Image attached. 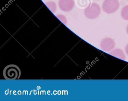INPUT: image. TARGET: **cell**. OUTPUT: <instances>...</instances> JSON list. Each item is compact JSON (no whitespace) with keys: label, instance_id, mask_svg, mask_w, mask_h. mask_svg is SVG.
Segmentation results:
<instances>
[{"label":"cell","instance_id":"obj_8","mask_svg":"<svg viewBox=\"0 0 128 101\" xmlns=\"http://www.w3.org/2000/svg\"><path fill=\"white\" fill-rule=\"evenodd\" d=\"M46 4L49 9L53 10H56V5L54 2L52 1H50L46 3Z\"/></svg>","mask_w":128,"mask_h":101},{"label":"cell","instance_id":"obj_9","mask_svg":"<svg viewBox=\"0 0 128 101\" xmlns=\"http://www.w3.org/2000/svg\"><path fill=\"white\" fill-rule=\"evenodd\" d=\"M89 0H78V3L80 6L84 7L86 6L88 3L90 2Z\"/></svg>","mask_w":128,"mask_h":101},{"label":"cell","instance_id":"obj_11","mask_svg":"<svg viewBox=\"0 0 128 101\" xmlns=\"http://www.w3.org/2000/svg\"><path fill=\"white\" fill-rule=\"evenodd\" d=\"M126 32L128 34V25H127V27H126Z\"/></svg>","mask_w":128,"mask_h":101},{"label":"cell","instance_id":"obj_6","mask_svg":"<svg viewBox=\"0 0 128 101\" xmlns=\"http://www.w3.org/2000/svg\"><path fill=\"white\" fill-rule=\"evenodd\" d=\"M111 55L115 57H117L118 58L122 59L123 60H125L126 59V56L123 50L120 49H115L112 50L111 52L109 53Z\"/></svg>","mask_w":128,"mask_h":101},{"label":"cell","instance_id":"obj_12","mask_svg":"<svg viewBox=\"0 0 128 101\" xmlns=\"http://www.w3.org/2000/svg\"></svg>","mask_w":128,"mask_h":101},{"label":"cell","instance_id":"obj_5","mask_svg":"<svg viewBox=\"0 0 128 101\" xmlns=\"http://www.w3.org/2000/svg\"><path fill=\"white\" fill-rule=\"evenodd\" d=\"M59 6L64 11H69L74 8L75 3L73 0H60Z\"/></svg>","mask_w":128,"mask_h":101},{"label":"cell","instance_id":"obj_1","mask_svg":"<svg viewBox=\"0 0 128 101\" xmlns=\"http://www.w3.org/2000/svg\"><path fill=\"white\" fill-rule=\"evenodd\" d=\"M21 72L18 66L10 64L6 66L3 71V75L7 80H15L20 78Z\"/></svg>","mask_w":128,"mask_h":101},{"label":"cell","instance_id":"obj_7","mask_svg":"<svg viewBox=\"0 0 128 101\" xmlns=\"http://www.w3.org/2000/svg\"><path fill=\"white\" fill-rule=\"evenodd\" d=\"M121 15L123 19L125 20H128V5L125 6L122 9Z\"/></svg>","mask_w":128,"mask_h":101},{"label":"cell","instance_id":"obj_3","mask_svg":"<svg viewBox=\"0 0 128 101\" xmlns=\"http://www.w3.org/2000/svg\"><path fill=\"white\" fill-rule=\"evenodd\" d=\"M120 5L118 0H105L102 5V9L107 13H113L118 10Z\"/></svg>","mask_w":128,"mask_h":101},{"label":"cell","instance_id":"obj_10","mask_svg":"<svg viewBox=\"0 0 128 101\" xmlns=\"http://www.w3.org/2000/svg\"><path fill=\"white\" fill-rule=\"evenodd\" d=\"M125 50H126V54L128 55V44H127V46L126 47V48H125Z\"/></svg>","mask_w":128,"mask_h":101},{"label":"cell","instance_id":"obj_2","mask_svg":"<svg viewBox=\"0 0 128 101\" xmlns=\"http://www.w3.org/2000/svg\"><path fill=\"white\" fill-rule=\"evenodd\" d=\"M101 10L99 5L96 3L90 4L84 10V13L87 18L90 19H94L98 17Z\"/></svg>","mask_w":128,"mask_h":101},{"label":"cell","instance_id":"obj_4","mask_svg":"<svg viewBox=\"0 0 128 101\" xmlns=\"http://www.w3.org/2000/svg\"><path fill=\"white\" fill-rule=\"evenodd\" d=\"M116 45L115 42L112 38L107 37L104 38L101 41L100 47L104 51H110L113 50Z\"/></svg>","mask_w":128,"mask_h":101}]
</instances>
